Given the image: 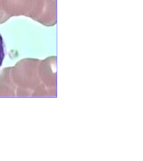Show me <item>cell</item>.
Masks as SVG:
<instances>
[{"label":"cell","mask_w":143,"mask_h":161,"mask_svg":"<svg viewBox=\"0 0 143 161\" xmlns=\"http://www.w3.org/2000/svg\"><path fill=\"white\" fill-rule=\"evenodd\" d=\"M5 57V44L3 36L0 34V67L2 66Z\"/></svg>","instance_id":"6da1fadb"}]
</instances>
